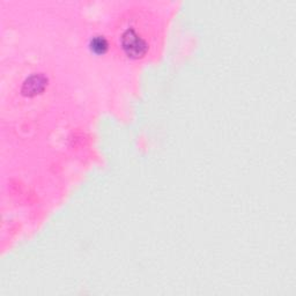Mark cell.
<instances>
[{
    "label": "cell",
    "instance_id": "2",
    "mask_svg": "<svg viewBox=\"0 0 296 296\" xmlns=\"http://www.w3.org/2000/svg\"><path fill=\"white\" fill-rule=\"evenodd\" d=\"M106 46H108V44H106V42H105L104 38H102V37L94 38L93 42H92V49L97 53L104 52L105 49H106Z\"/></svg>",
    "mask_w": 296,
    "mask_h": 296
},
{
    "label": "cell",
    "instance_id": "1",
    "mask_svg": "<svg viewBox=\"0 0 296 296\" xmlns=\"http://www.w3.org/2000/svg\"><path fill=\"white\" fill-rule=\"evenodd\" d=\"M122 43L125 52L131 57H140L145 53L146 43L132 29H128L123 34Z\"/></svg>",
    "mask_w": 296,
    "mask_h": 296
}]
</instances>
